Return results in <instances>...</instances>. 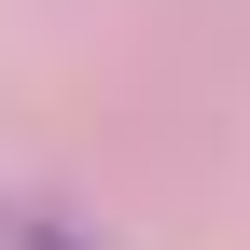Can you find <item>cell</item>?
Here are the masks:
<instances>
[{"label": "cell", "instance_id": "cell-1", "mask_svg": "<svg viewBox=\"0 0 250 250\" xmlns=\"http://www.w3.org/2000/svg\"><path fill=\"white\" fill-rule=\"evenodd\" d=\"M0 250H83V236L56 223V208H0Z\"/></svg>", "mask_w": 250, "mask_h": 250}]
</instances>
